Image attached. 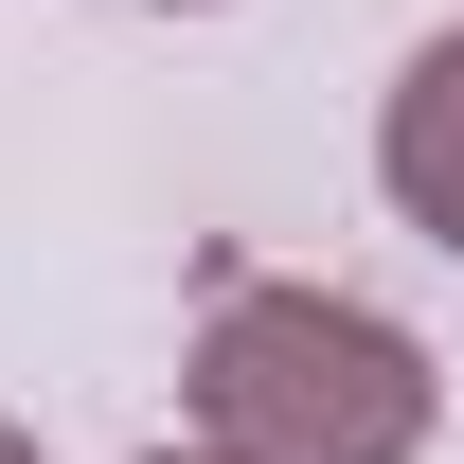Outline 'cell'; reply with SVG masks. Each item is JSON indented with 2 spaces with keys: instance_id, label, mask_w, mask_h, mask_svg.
Returning a JSON list of instances; mask_svg holds the SVG:
<instances>
[{
  "instance_id": "cell-5",
  "label": "cell",
  "mask_w": 464,
  "mask_h": 464,
  "mask_svg": "<svg viewBox=\"0 0 464 464\" xmlns=\"http://www.w3.org/2000/svg\"><path fill=\"white\" fill-rule=\"evenodd\" d=\"M161 18H197V0H161Z\"/></svg>"
},
{
  "instance_id": "cell-3",
  "label": "cell",
  "mask_w": 464,
  "mask_h": 464,
  "mask_svg": "<svg viewBox=\"0 0 464 464\" xmlns=\"http://www.w3.org/2000/svg\"><path fill=\"white\" fill-rule=\"evenodd\" d=\"M0 464H36V429H18V411H0Z\"/></svg>"
},
{
  "instance_id": "cell-2",
  "label": "cell",
  "mask_w": 464,
  "mask_h": 464,
  "mask_svg": "<svg viewBox=\"0 0 464 464\" xmlns=\"http://www.w3.org/2000/svg\"><path fill=\"white\" fill-rule=\"evenodd\" d=\"M375 197L464 268V18H447V36H411L393 108H375Z\"/></svg>"
},
{
  "instance_id": "cell-4",
  "label": "cell",
  "mask_w": 464,
  "mask_h": 464,
  "mask_svg": "<svg viewBox=\"0 0 464 464\" xmlns=\"http://www.w3.org/2000/svg\"><path fill=\"white\" fill-rule=\"evenodd\" d=\"M143 464H232V447H143Z\"/></svg>"
},
{
  "instance_id": "cell-1",
  "label": "cell",
  "mask_w": 464,
  "mask_h": 464,
  "mask_svg": "<svg viewBox=\"0 0 464 464\" xmlns=\"http://www.w3.org/2000/svg\"><path fill=\"white\" fill-rule=\"evenodd\" d=\"M179 393H197V447H232V464H411L447 429L429 340L357 286H304V268H250L197 304Z\"/></svg>"
}]
</instances>
